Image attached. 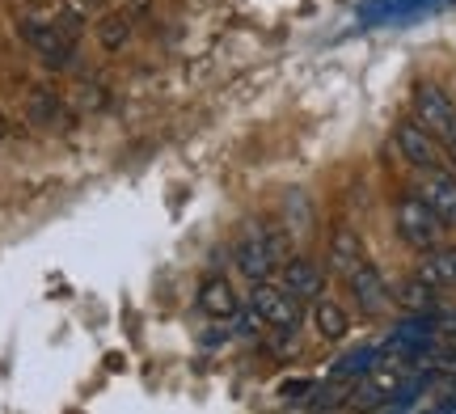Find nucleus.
<instances>
[{
  "label": "nucleus",
  "mask_w": 456,
  "mask_h": 414,
  "mask_svg": "<svg viewBox=\"0 0 456 414\" xmlns=\"http://www.w3.org/2000/svg\"><path fill=\"white\" fill-rule=\"evenodd\" d=\"M245 309H249V317H254L258 326H266V330H283V334H292L296 326L305 321V300L296 296V292H288L283 283H271V280L254 283V292H249V300H245Z\"/></svg>",
  "instance_id": "f257e3e1"
},
{
  "label": "nucleus",
  "mask_w": 456,
  "mask_h": 414,
  "mask_svg": "<svg viewBox=\"0 0 456 414\" xmlns=\"http://www.w3.org/2000/svg\"><path fill=\"white\" fill-rule=\"evenodd\" d=\"M283 237L271 229H249L237 237V246H232V263H237V271H241L249 283H262L271 280L279 266H283Z\"/></svg>",
  "instance_id": "f03ea898"
},
{
  "label": "nucleus",
  "mask_w": 456,
  "mask_h": 414,
  "mask_svg": "<svg viewBox=\"0 0 456 414\" xmlns=\"http://www.w3.org/2000/svg\"><path fill=\"white\" fill-rule=\"evenodd\" d=\"M393 229H397V237H402L410 249L427 254V249H436L444 241L448 224H444L440 215L431 212V207H427L419 195H406V199L393 207Z\"/></svg>",
  "instance_id": "7ed1b4c3"
},
{
  "label": "nucleus",
  "mask_w": 456,
  "mask_h": 414,
  "mask_svg": "<svg viewBox=\"0 0 456 414\" xmlns=\"http://www.w3.org/2000/svg\"><path fill=\"white\" fill-rule=\"evenodd\" d=\"M414 118L440 140L444 149L456 144V101L444 93L440 85H419L414 89Z\"/></svg>",
  "instance_id": "20e7f679"
},
{
  "label": "nucleus",
  "mask_w": 456,
  "mask_h": 414,
  "mask_svg": "<svg viewBox=\"0 0 456 414\" xmlns=\"http://www.w3.org/2000/svg\"><path fill=\"white\" fill-rule=\"evenodd\" d=\"M393 149H397V157H402L410 169L444 166V144L427 132L419 118H406V123H397V127H393Z\"/></svg>",
  "instance_id": "39448f33"
},
{
  "label": "nucleus",
  "mask_w": 456,
  "mask_h": 414,
  "mask_svg": "<svg viewBox=\"0 0 456 414\" xmlns=\"http://www.w3.org/2000/svg\"><path fill=\"white\" fill-rule=\"evenodd\" d=\"M414 195L440 215L448 229H456V174L452 169H444V166L419 169V186H414Z\"/></svg>",
  "instance_id": "423d86ee"
},
{
  "label": "nucleus",
  "mask_w": 456,
  "mask_h": 414,
  "mask_svg": "<svg viewBox=\"0 0 456 414\" xmlns=\"http://www.w3.org/2000/svg\"><path fill=\"white\" fill-rule=\"evenodd\" d=\"M342 283L351 288V296H355V304L363 309V313H385V309L393 304L389 283H385V275L376 271V263H359Z\"/></svg>",
  "instance_id": "0eeeda50"
},
{
  "label": "nucleus",
  "mask_w": 456,
  "mask_h": 414,
  "mask_svg": "<svg viewBox=\"0 0 456 414\" xmlns=\"http://www.w3.org/2000/svg\"><path fill=\"white\" fill-rule=\"evenodd\" d=\"M279 283H283L288 292H296L300 300H317L326 292V266L313 263V258H283Z\"/></svg>",
  "instance_id": "6e6552de"
},
{
  "label": "nucleus",
  "mask_w": 456,
  "mask_h": 414,
  "mask_svg": "<svg viewBox=\"0 0 456 414\" xmlns=\"http://www.w3.org/2000/svg\"><path fill=\"white\" fill-rule=\"evenodd\" d=\"M199 309L208 317H216V321H228V317L241 313V296H237V288H232V280L228 275H208V280L199 283Z\"/></svg>",
  "instance_id": "1a4fd4ad"
},
{
  "label": "nucleus",
  "mask_w": 456,
  "mask_h": 414,
  "mask_svg": "<svg viewBox=\"0 0 456 414\" xmlns=\"http://www.w3.org/2000/svg\"><path fill=\"white\" fill-rule=\"evenodd\" d=\"M359 263H368V249H363V241H359V232L355 229H334V237H330V249H326L330 275L346 280V275H351Z\"/></svg>",
  "instance_id": "9d476101"
},
{
  "label": "nucleus",
  "mask_w": 456,
  "mask_h": 414,
  "mask_svg": "<svg viewBox=\"0 0 456 414\" xmlns=\"http://www.w3.org/2000/svg\"><path fill=\"white\" fill-rule=\"evenodd\" d=\"M313 330L322 334L326 343H342L351 334V317H346V309H342L338 300L317 296L313 300Z\"/></svg>",
  "instance_id": "9b49d317"
},
{
  "label": "nucleus",
  "mask_w": 456,
  "mask_h": 414,
  "mask_svg": "<svg viewBox=\"0 0 456 414\" xmlns=\"http://www.w3.org/2000/svg\"><path fill=\"white\" fill-rule=\"evenodd\" d=\"M419 275L431 280L436 288H456V246H436L423 254V263H419Z\"/></svg>",
  "instance_id": "f8f14e48"
},
{
  "label": "nucleus",
  "mask_w": 456,
  "mask_h": 414,
  "mask_svg": "<svg viewBox=\"0 0 456 414\" xmlns=\"http://www.w3.org/2000/svg\"><path fill=\"white\" fill-rule=\"evenodd\" d=\"M21 34H26L34 47L47 55V64H68V60H72V43L60 34V26H38V21H26V30Z\"/></svg>",
  "instance_id": "ddd939ff"
},
{
  "label": "nucleus",
  "mask_w": 456,
  "mask_h": 414,
  "mask_svg": "<svg viewBox=\"0 0 456 414\" xmlns=\"http://www.w3.org/2000/svg\"><path fill=\"white\" fill-rule=\"evenodd\" d=\"M402 372L397 368H380V372H372L368 377V385H363V398L368 402H385V398H397L402 394Z\"/></svg>",
  "instance_id": "4468645a"
},
{
  "label": "nucleus",
  "mask_w": 456,
  "mask_h": 414,
  "mask_svg": "<svg viewBox=\"0 0 456 414\" xmlns=\"http://www.w3.org/2000/svg\"><path fill=\"white\" fill-rule=\"evenodd\" d=\"M436 292H440V288H436V283L431 280H423V275H414V280L406 283V288H402V304H406V309H431V304H436Z\"/></svg>",
  "instance_id": "2eb2a0df"
},
{
  "label": "nucleus",
  "mask_w": 456,
  "mask_h": 414,
  "mask_svg": "<svg viewBox=\"0 0 456 414\" xmlns=\"http://www.w3.org/2000/svg\"><path fill=\"white\" fill-rule=\"evenodd\" d=\"M444 152H448V157H452V166H456V144H448V149H444Z\"/></svg>",
  "instance_id": "dca6fc26"
}]
</instances>
